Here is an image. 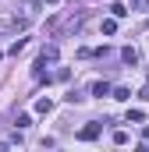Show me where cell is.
Listing matches in <instances>:
<instances>
[{"label":"cell","instance_id":"obj_4","mask_svg":"<svg viewBox=\"0 0 149 152\" xmlns=\"http://www.w3.org/2000/svg\"><path fill=\"white\" fill-rule=\"evenodd\" d=\"M142 120H146L142 110H128V124H142Z\"/></svg>","mask_w":149,"mask_h":152},{"label":"cell","instance_id":"obj_13","mask_svg":"<svg viewBox=\"0 0 149 152\" xmlns=\"http://www.w3.org/2000/svg\"><path fill=\"white\" fill-rule=\"evenodd\" d=\"M142 99H149V78H146V85H142Z\"/></svg>","mask_w":149,"mask_h":152},{"label":"cell","instance_id":"obj_11","mask_svg":"<svg viewBox=\"0 0 149 152\" xmlns=\"http://www.w3.org/2000/svg\"><path fill=\"white\" fill-rule=\"evenodd\" d=\"M131 11H149V0H131Z\"/></svg>","mask_w":149,"mask_h":152},{"label":"cell","instance_id":"obj_6","mask_svg":"<svg viewBox=\"0 0 149 152\" xmlns=\"http://www.w3.org/2000/svg\"><path fill=\"white\" fill-rule=\"evenodd\" d=\"M110 14H114V18H124V14H128V7H124V4H110Z\"/></svg>","mask_w":149,"mask_h":152},{"label":"cell","instance_id":"obj_9","mask_svg":"<svg viewBox=\"0 0 149 152\" xmlns=\"http://www.w3.org/2000/svg\"><path fill=\"white\" fill-rule=\"evenodd\" d=\"M103 32H107V36H114V32H117V21H114V18H107V21H103Z\"/></svg>","mask_w":149,"mask_h":152},{"label":"cell","instance_id":"obj_15","mask_svg":"<svg viewBox=\"0 0 149 152\" xmlns=\"http://www.w3.org/2000/svg\"><path fill=\"white\" fill-rule=\"evenodd\" d=\"M0 57H4V53H0Z\"/></svg>","mask_w":149,"mask_h":152},{"label":"cell","instance_id":"obj_3","mask_svg":"<svg viewBox=\"0 0 149 152\" xmlns=\"http://www.w3.org/2000/svg\"><path fill=\"white\" fill-rule=\"evenodd\" d=\"M92 96H110V85H107V81H96V85H92Z\"/></svg>","mask_w":149,"mask_h":152},{"label":"cell","instance_id":"obj_14","mask_svg":"<svg viewBox=\"0 0 149 152\" xmlns=\"http://www.w3.org/2000/svg\"><path fill=\"white\" fill-rule=\"evenodd\" d=\"M43 4H57V0H43Z\"/></svg>","mask_w":149,"mask_h":152},{"label":"cell","instance_id":"obj_7","mask_svg":"<svg viewBox=\"0 0 149 152\" xmlns=\"http://www.w3.org/2000/svg\"><path fill=\"white\" fill-rule=\"evenodd\" d=\"M50 110H53V103H50V99H39V103H36V113H50Z\"/></svg>","mask_w":149,"mask_h":152},{"label":"cell","instance_id":"obj_2","mask_svg":"<svg viewBox=\"0 0 149 152\" xmlns=\"http://www.w3.org/2000/svg\"><path fill=\"white\" fill-rule=\"evenodd\" d=\"M121 57H124V64H139V53L128 46V50H121Z\"/></svg>","mask_w":149,"mask_h":152},{"label":"cell","instance_id":"obj_5","mask_svg":"<svg viewBox=\"0 0 149 152\" xmlns=\"http://www.w3.org/2000/svg\"><path fill=\"white\" fill-rule=\"evenodd\" d=\"M114 99H121V103H124V99H131V92H128L124 85H117V88H114Z\"/></svg>","mask_w":149,"mask_h":152},{"label":"cell","instance_id":"obj_8","mask_svg":"<svg viewBox=\"0 0 149 152\" xmlns=\"http://www.w3.org/2000/svg\"><path fill=\"white\" fill-rule=\"evenodd\" d=\"M29 124H32V117H29V113H18V131H25Z\"/></svg>","mask_w":149,"mask_h":152},{"label":"cell","instance_id":"obj_10","mask_svg":"<svg viewBox=\"0 0 149 152\" xmlns=\"http://www.w3.org/2000/svg\"><path fill=\"white\" fill-rule=\"evenodd\" d=\"M21 50H25V39H18V42H14V46H11V50H7V53H11V57H18V53H21Z\"/></svg>","mask_w":149,"mask_h":152},{"label":"cell","instance_id":"obj_1","mask_svg":"<svg viewBox=\"0 0 149 152\" xmlns=\"http://www.w3.org/2000/svg\"><path fill=\"white\" fill-rule=\"evenodd\" d=\"M100 131H103V127H100V120H89V124L78 131V138H82V142H96V138H100Z\"/></svg>","mask_w":149,"mask_h":152},{"label":"cell","instance_id":"obj_12","mask_svg":"<svg viewBox=\"0 0 149 152\" xmlns=\"http://www.w3.org/2000/svg\"><path fill=\"white\" fill-rule=\"evenodd\" d=\"M11 28H14V21H0V36H4V32H11Z\"/></svg>","mask_w":149,"mask_h":152}]
</instances>
